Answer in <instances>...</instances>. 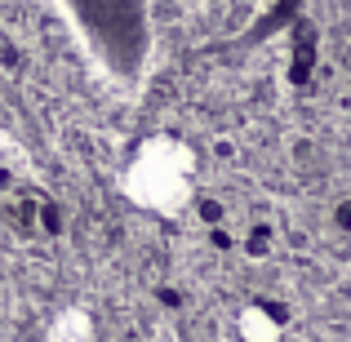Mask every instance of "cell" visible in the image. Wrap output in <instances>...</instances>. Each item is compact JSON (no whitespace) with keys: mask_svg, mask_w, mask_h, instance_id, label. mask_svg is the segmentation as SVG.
Instances as JSON below:
<instances>
[{"mask_svg":"<svg viewBox=\"0 0 351 342\" xmlns=\"http://www.w3.org/2000/svg\"><path fill=\"white\" fill-rule=\"evenodd\" d=\"M58 5L120 85L143 80L152 58V0H58Z\"/></svg>","mask_w":351,"mask_h":342,"instance_id":"cell-1","label":"cell"},{"mask_svg":"<svg viewBox=\"0 0 351 342\" xmlns=\"http://www.w3.org/2000/svg\"><path fill=\"white\" fill-rule=\"evenodd\" d=\"M240 329H245L249 342H276V334H280V329H276V320L267 316L263 307H249L245 316H240Z\"/></svg>","mask_w":351,"mask_h":342,"instance_id":"cell-4","label":"cell"},{"mask_svg":"<svg viewBox=\"0 0 351 342\" xmlns=\"http://www.w3.org/2000/svg\"><path fill=\"white\" fill-rule=\"evenodd\" d=\"M120 191L147 214L160 218L182 214L191 205V191H196V151L173 134L147 138L129 156L125 173H120Z\"/></svg>","mask_w":351,"mask_h":342,"instance_id":"cell-2","label":"cell"},{"mask_svg":"<svg viewBox=\"0 0 351 342\" xmlns=\"http://www.w3.org/2000/svg\"><path fill=\"white\" fill-rule=\"evenodd\" d=\"M49 342H94V320L85 307H67L49 329Z\"/></svg>","mask_w":351,"mask_h":342,"instance_id":"cell-3","label":"cell"}]
</instances>
